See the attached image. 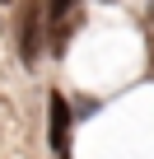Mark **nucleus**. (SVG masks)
I'll return each mask as SVG.
<instances>
[{
  "label": "nucleus",
  "mask_w": 154,
  "mask_h": 159,
  "mask_svg": "<svg viewBox=\"0 0 154 159\" xmlns=\"http://www.w3.org/2000/svg\"><path fill=\"white\" fill-rule=\"evenodd\" d=\"M42 24H47V0H24V19H19V56L33 66L42 56Z\"/></svg>",
  "instance_id": "obj_1"
},
{
  "label": "nucleus",
  "mask_w": 154,
  "mask_h": 159,
  "mask_svg": "<svg viewBox=\"0 0 154 159\" xmlns=\"http://www.w3.org/2000/svg\"><path fill=\"white\" fill-rule=\"evenodd\" d=\"M47 136H51V150L56 154H65V145H70V103H65V94H51L47 98Z\"/></svg>",
  "instance_id": "obj_2"
},
{
  "label": "nucleus",
  "mask_w": 154,
  "mask_h": 159,
  "mask_svg": "<svg viewBox=\"0 0 154 159\" xmlns=\"http://www.w3.org/2000/svg\"><path fill=\"white\" fill-rule=\"evenodd\" d=\"M80 5V0H47V24H51V33H61L65 28V14Z\"/></svg>",
  "instance_id": "obj_3"
}]
</instances>
